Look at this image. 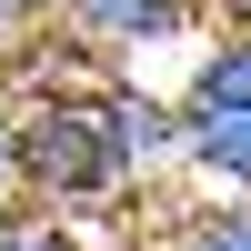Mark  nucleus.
<instances>
[{
  "label": "nucleus",
  "instance_id": "8",
  "mask_svg": "<svg viewBox=\"0 0 251 251\" xmlns=\"http://www.w3.org/2000/svg\"><path fill=\"white\" fill-rule=\"evenodd\" d=\"M30 10H40V20H60V10H71V0H30Z\"/></svg>",
  "mask_w": 251,
  "mask_h": 251
},
{
  "label": "nucleus",
  "instance_id": "6",
  "mask_svg": "<svg viewBox=\"0 0 251 251\" xmlns=\"http://www.w3.org/2000/svg\"><path fill=\"white\" fill-rule=\"evenodd\" d=\"M181 251H251V201H231V211H211Z\"/></svg>",
  "mask_w": 251,
  "mask_h": 251
},
{
  "label": "nucleus",
  "instance_id": "5",
  "mask_svg": "<svg viewBox=\"0 0 251 251\" xmlns=\"http://www.w3.org/2000/svg\"><path fill=\"white\" fill-rule=\"evenodd\" d=\"M241 100H251V20L221 30L211 50L191 60V80H181V111H241Z\"/></svg>",
  "mask_w": 251,
  "mask_h": 251
},
{
  "label": "nucleus",
  "instance_id": "7",
  "mask_svg": "<svg viewBox=\"0 0 251 251\" xmlns=\"http://www.w3.org/2000/svg\"><path fill=\"white\" fill-rule=\"evenodd\" d=\"M30 30H40V10H30V0H0V60H20V50H30Z\"/></svg>",
  "mask_w": 251,
  "mask_h": 251
},
{
  "label": "nucleus",
  "instance_id": "2",
  "mask_svg": "<svg viewBox=\"0 0 251 251\" xmlns=\"http://www.w3.org/2000/svg\"><path fill=\"white\" fill-rule=\"evenodd\" d=\"M91 111H100V131H111V151H121L131 181L171 171V161L191 151V111L161 100V91H141V80H91Z\"/></svg>",
  "mask_w": 251,
  "mask_h": 251
},
{
  "label": "nucleus",
  "instance_id": "9",
  "mask_svg": "<svg viewBox=\"0 0 251 251\" xmlns=\"http://www.w3.org/2000/svg\"><path fill=\"white\" fill-rule=\"evenodd\" d=\"M0 231H10V201H0Z\"/></svg>",
  "mask_w": 251,
  "mask_h": 251
},
{
  "label": "nucleus",
  "instance_id": "4",
  "mask_svg": "<svg viewBox=\"0 0 251 251\" xmlns=\"http://www.w3.org/2000/svg\"><path fill=\"white\" fill-rule=\"evenodd\" d=\"M191 161L201 181H221V191H251V100L241 111H191Z\"/></svg>",
  "mask_w": 251,
  "mask_h": 251
},
{
  "label": "nucleus",
  "instance_id": "1",
  "mask_svg": "<svg viewBox=\"0 0 251 251\" xmlns=\"http://www.w3.org/2000/svg\"><path fill=\"white\" fill-rule=\"evenodd\" d=\"M10 141H20V191H40V201H111V191H131V171H121L111 131H100V111H91V91L20 100Z\"/></svg>",
  "mask_w": 251,
  "mask_h": 251
},
{
  "label": "nucleus",
  "instance_id": "3",
  "mask_svg": "<svg viewBox=\"0 0 251 251\" xmlns=\"http://www.w3.org/2000/svg\"><path fill=\"white\" fill-rule=\"evenodd\" d=\"M191 20H201V0H71L60 30H71V50H91V60H131V50L181 40Z\"/></svg>",
  "mask_w": 251,
  "mask_h": 251
}]
</instances>
